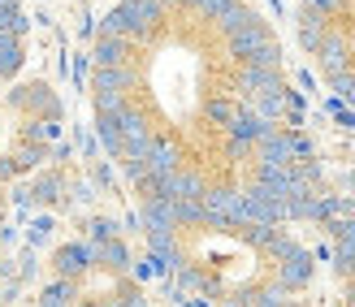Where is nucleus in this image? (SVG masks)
Wrapping results in <instances>:
<instances>
[{"instance_id":"f257e3e1","label":"nucleus","mask_w":355,"mask_h":307,"mask_svg":"<svg viewBox=\"0 0 355 307\" xmlns=\"http://www.w3.org/2000/svg\"><path fill=\"white\" fill-rule=\"evenodd\" d=\"M22 30L26 17L17 9V0H0V78H13L22 65Z\"/></svg>"}]
</instances>
